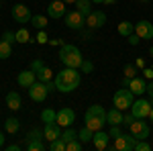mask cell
I'll list each match as a JSON object with an SVG mask.
<instances>
[{
  "label": "cell",
  "instance_id": "13",
  "mask_svg": "<svg viewBox=\"0 0 153 151\" xmlns=\"http://www.w3.org/2000/svg\"><path fill=\"white\" fill-rule=\"evenodd\" d=\"M65 2L63 0H51L47 6V16L49 19H61V16H65Z\"/></svg>",
  "mask_w": 153,
  "mask_h": 151
},
{
  "label": "cell",
  "instance_id": "50",
  "mask_svg": "<svg viewBox=\"0 0 153 151\" xmlns=\"http://www.w3.org/2000/svg\"><path fill=\"white\" fill-rule=\"evenodd\" d=\"M4 141H6V137H4V133H2V131H0V149H2V147H4Z\"/></svg>",
  "mask_w": 153,
  "mask_h": 151
},
{
  "label": "cell",
  "instance_id": "31",
  "mask_svg": "<svg viewBox=\"0 0 153 151\" xmlns=\"http://www.w3.org/2000/svg\"><path fill=\"white\" fill-rule=\"evenodd\" d=\"M14 35H16V43H29V41H31V35H29V31H27L25 27L19 29Z\"/></svg>",
  "mask_w": 153,
  "mask_h": 151
},
{
  "label": "cell",
  "instance_id": "12",
  "mask_svg": "<svg viewBox=\"0 0 153 151\" xmlns=\"http://www.w3.org/2000/svg\"><path fill=\"white\" fill-rule=\"evenodd\" d=\"M55 121H57V125H61V127H71L74 121H76V112H74L71 108H68V106H63V108L57 110Z\"/></svg>",
  "mask_w": 153,
  "mask_h": 151
},
{
  "label": "cell",
  "instance_id": "32",
  "mask_svg": "<svg viewBox=\"0 0 153 151\" xmlns=\"http://www.w3.org/2000/svg\"><path fill=\"white\" fill-rule=\"evenodd\" d=\"M65 145H68V143L61 139V137L55 139V141H49V149L51 151H65Z\"/></svg>",
  "mask_w": 153,
  "mask_h": 151
},
{
  "label": "cell",
  "instance_id": "30",
  "mask_svg": "<svg viewBox=\"0 0 153 151\" xmlns=\"http://www.w3.org/2000/svg\"><path fill=\"white\" fill-rule=\"evenodd\" d=\"M61 139L65 141V143L71 141V139H78V131H76L74 127H65V131L61 133Z\"/></svg>",
  "mask_w": 153,
  "mask_h": 151
},
{
  "label": "cell",
  "instance_id": "8",
  "mask_svg": "<svg viewBox=\"0 0 153 151\" xmlns=\"http://www.w3.org/2000/svg\"><path fill=\"white\" fill-rule=\"evenodd\" d=\"M27 90H29V96H31V100H33V102H43V100L47 98V94H49L47 84H45V82H41V80H37L35 84H33V86H29Z\"/></svg>",
  "mask_w": 153,
  "mask_h": 151
},
{
  "label": "cell",
  "instance_id": "57",
  "mask_svg": "<svg viewBox=\"0 0 153 151\" xmlns=\"http://www.w3.org/2000/svg\"><path fill=\"white\" fill-rule=\"evenodd\" d=\"M141 2H149V0H141Z\"/></svg>",
  "mask_w": 153,
  "mask_h": 151
},
{
  "label": "cell",
  "instance_id": "42",
  "mask_svg": "<svg viewBox=\"0 0 153 151\" xmlns=\"http://www.w3.org/2000/svg\"><path fill=\"white\" fill-rule=\"evenodd\" d=\"M108 135L117 139L118 135H120V129H118V125H110V131H108Z\"/></svg>",
  "mask_w": 153,
  "mask_h": 151
},
{
  "label": "cell",
  "instance_id": "45",
  "mask_svg": "<svg viewBox=\"0 0 153 151\" xmlns=\"http://www.w3.org/2000/svg\"><path fill=\"white\" fill-rule=\"evenodd\" d=\"M131 80H133V78H125V76H123V80H120V86H123V88H129Z\"/></svg>",
  "mask_w": 153,
  "mask_h": 151
},
{
  "label": "cell",
  "instance_id": "40",
  "mask_svg": "<svg viewBox=\"0 0 153 151\" xmlns=\"http://www.w3.org/2000/svg\"><path fill=\"white\" fill-rule=\"evenodd\" d=\"M127 41H129V45H137V43L141 41V37L137 35V33H131V35L127 37Z\"/></svg>",
  "mask_w": 153,
  "mask_h": 151
},
{
  "label": "cell",
  "instance_id": "3",
  "mask_svg": "<svg viewBox=\"0 0 153 151\" xmlns=\"http://www.w3.org/2000/svg\"><path fill=\"white\" fill-rule=\"evenodd\" d=\"M104 123H106L104 106L92 104L88 110H86V115H84V125H86L88 129H92V131H100V129H104Z\"/></svg>",
  "mask_w": 153,
  "mask_h": 151
},
{
  "label": "cell",
  "instance_id": "24",
  "mask_svg": "<svg viewBox=\"0 0 153 151\" xmlns=\"http://www.w3.org/2000/svg\"><path fill=\"white\" fill-rule=\"evenodd\" d=\"M92 137H94V131H92V129H88L86 125H84L82 131H78V139L82 141L84 145H88V143L92 141Z\"/></svg>",
  "mask_w": 153,
  "mask_h": 151
},
{
  "label": "cell",
  "instance_id": "47",
  "mask_svg": "<svg viewBox=\"0 0 153 151\" xmlns=\"http://www.w3.org/2000/svg\"><path fill=\"white\" fill-rule=\"evenodd\" d=\"M147 94H149V98L153 100V80L149 82V84H147Z\"/></svg>",
  "mask_w": 153,
  "mask_h": 151
},
{
  "label": "cell",
  "instance_id": "55",
  "mask_svg": "<svg viewBox=\"0 0 153 151\" xmlns=\"http://www.w3.org/2000/svg\"><path fill=\"white\" fill-rule=\"evenodd\" d=\"M65 4H76V0H63Z\"/></svg>",
  "mask_w": 153,
  "mask_h": 151
},
{
  "label": "cell",
  "instance_id": "48",
  "mask_svg": "<svg viewBox=\"0 0 153 151\" xmlns=\"http://www.w3.org/2000/svg\"><path fill=\"white\" fill-rule=\"evenodd\" d=\"M49 45H63V43H61V39H49Z\"/></svg>",
  "mask_w": 153,
  "mask_h": 151
},
{
  "label": "cell",
  "instance_id": "18",
  "mask_svg": "<svg viewBox=\"0 0 153 151\" xmlns=\"http://www.w3.org/2000/svg\"><path fill=\"white\" fill-rule=\"evenodd\" d=\"M129 88H131V92L135 94V96H141V94L147 92V82L143 80V78H139V76H135V78L131 80Z\"/></svg>",
  "mask_w": 153,
  "mask_h": 151
},
{
  "label": "cell",
  "instance_id": "20",
  "mask_svg": "<svg viewBox=\"0 0 153 151\" xmlns=\"http://www.w3.org/2000/svg\"><path fill=\"white\" fill-rule=\"evenodd\" d=\"M19 129H21V121H19V118L8 116V118L4 121V131H6L8 135H16V133H19Z\"/></svg>",
  "mask_w": 153,
  "mask_h": 151
},
{
  "label": "cell",
  "instance_id": "5",
  "mask_svg": "<svg viewBox=\"0 0 153 151\" xmlns=\"http://www.w3.org/2000/svg\"><path fill=\"white\" fill-rule=\"evenodd\" d=\"M65 27L71 29V31H82L84 27H86V16H84L78 8L68 12V14H65Z\"/></svg>",
  "mask_w": 153,
  "mask_h": 151
},
{
  "label": "cell",
  "instance_id": "35",
  "mask_svg": "<svg viewBox=\"0 0 153 151\" xmlns=\"http://www.w3.org/2000/svg\"><path fill=\"white\" fill-rule=\"evenodd\" d=\"M135 151H151V145L145 139H137V145H135Z\"/></svg>",
  "mask_w": 153,
  "mask_h": 151
},
{
  "label": "cell",
  "instance_id": "23",
  "mask_svg": "<svg viewBox=\"0 0 153 151\" xmlns=\"http://www.w3.org/2000/svg\"><path fill=\"white\" fill-rule=\"evenodd\" d=\"M25 149H29V151H43L45 149V143L41 139H29V141H25Z\"/></svg>",
  "mask_w": 153,
  "mask_h": 151
},
{
  "label": "cell",
  "instance_id": "1",
  "mask_svg": "<svg viewBox=\"0 0 153 151\" xmlns=\"http://www.w3.org/2000/svg\"><path fill=\"white\" fill-rule=\"evenodd\" d=\"M80 82H82L80 71L76 70V68H65V70H61L55 76V88H57L59 92L68 94V92H74L80 86Z\"/></svg>",
  "mask_w": 153,
  "mask_h": 151
},
{
  "label": "cell",
  "instance_id": "38",
  "mask_svg": "<svg viewBox=\"0 0 153 151\" xmlns=\"http://www.w3.org/2000/svg\"><path fill=\"white\" fill-rule=\"evenodd\" d=\"M2 39H4V41H6V43H16V35H14V33H12V31H4V35H2Z\"/></svg>",
  "mask_w": 153,
  "mask_h": 151
},
{
  "label": "cell",
  "instance_id": "37",
  "mask_svg": "<svg viewBox=\"0 0 153 151\" xmlns=\"http://www.w3.org/2000/svg\"><path fill=\"white\" fill-rule=\"evenodd\" d=\"M29 139H43V131H39V129L29 131V135L25 137V141H29Z\"/></svg>",
  "mask_w": 153,
  "mask_h": 151
},
{
  "label": "cell",
  "instance_id": "49",
  "mask_svg": "<svg viewBox=\"0 0 153 151\" xmlns=\"http://www.w3.org/2000/svg\"><path fill=\"white\" fill-rule=\"evenodd\" d=\"M135 65H137V70H143V68H145V61H143V59H137Z\"/></svg>",
  "mask_w": 153,
  "mask_h": 151
},
{
  "label": "cell",
  "instance_id": "41",
  "mask_svg": "<svg viewBox=\"0 0 153 151\" xmlns=\"http://www.w3.org/2000/svg\"><path fill=\"white\" fill-rule=\"evenodd\" d=\"M43 65H45L43 59H33V61H31V70H33V71H37L39 68H43Z\"/></svg>",
  "mask_w": 153,
  "mask_h": 151
},
{
  "label": "cell",
  "instance_id": "44",
  "mask_svg": "<svg viewBox=\"0 0 153 151\" xmlns=\"http://www.w3.org/2000/svg\"><path fill=\"white\" fill-rule=\"evenodd\" d=\"M143 74L147 80H153V68H143Z\"/></svg>",
  "mask_w": 153,
  "mask_h": 151
},
{
  "label": "cell",
  "instance_id": "34",
  "mask_svg": "<svg viewBox=\"0 0 153 151\" xmlns=\"http://www.w3.org/2000/svg\"><path fill=\"white\" fill-rule=\"evenodd\" d=\"M123 76H125V78H135V76H137V65H135V63H127V65L123 68Z\"/></svg>",
  "mask_w": 153,
  "mask_h": 151
},
{
  "label": "cell",
  "instance_id": "15",
  "mask_svg": "<svg viewBox=\"0 0 153 151\" xmlns=\"http://www.w3.org/2000/svg\"><path fill=\"white\" fill-rule=\"evenodd\" d=\"M16 82H19L21 88H29V86H33V84L37 82V74L33 70H23L19 76H16Z\"/></svg>",
  "mask_w": 153,
  "mask_h": 151
},
{
  "label": "cell",
  "instance_id": "29",
  "mask_svg": "<svg viewBox=\"0 0 153 151\" xmlns=\"http://www.w3.org/2000/svg\"><path fill=\"white\" fill-rule=\"evenodd\" d=\"M10 55H12V45L2 39L0 41V59H8Z\"/></svg>",
  "mask_w": 153,
  "mask_h": 151
},
{
  "label": "cell",
  "instance_id": "4",
  "mask_svg": "<svg viewBox=\"0 0 153 151\" xmlns=\"http://www.w3.org/2000/svg\"><path fill=\"white\" fill-rule=\"evenodd\" d=\"M133 102H135V94L131 92V88H123V86H120V90H117L114 96H112V104L117 106L118 110L131 108Z\"/></svg>",
  "mask_w": 153,
  "mask_h": 151
},
{
  "label": "cell",
  "instance_id": "46",
  "mask_svg": "<svg viewBox=\"0 0 153 151\" xmlns=\"http://www.w3.org/2000/svg\"><path fill=\"white\" fill-rule=\"evenodd\" d=\"M19 149H23V145H16V143H12V145H8V147H6V151H19Z\"/></svg>",
  "mask_w": 153,
  "mask_h": 151
},
{
  "label": "cell",
  "instance_id": "6",
  "mask_svg": "<svg viewBox=\"0 0 153 151\" xmlns=\"http://www.w3.org/2000/svg\"><path fill=\"white\" fill-rule=\"evenodd\" d=\"M151 100H145V98H137L133 104H131V112L135 118H147L151 112Z\"/></svg>",
  "mask_w": 153,
  "mask_h": 151
},
{
  "label": "cell",
  "instance_id": "14",
  "mask_svg": "<svg viewBox=\"0 0 153 151\" xmlns=\"http://www.w3.org/2000/svg\"><path fill=\"white\" fill-rule=\"evenodd\" d=\"M43 137L47 141H55L61 137V125L57 123H45L43 125Z\"/></svg>",
  "mask_w": 153,
  "mask_h": 151
},
{
  "label": "cell",
  "instance_id": "53",
  "mask_svg": "<svg viewBox=\"0 0 153 151\" xmlns=\"http://www.w3.org/2000/svg\"><path fill=\"white\" fill-rule=\"evenodd\" d=\"M147 118H149V121L153 123V106H151V112H149V116H147Z\"/></svg>",
  "mask_w": 153,
  "mask_h": 151
},
{
  "label": "cell",
  "instance_id": "9",
  "mask_svg": "<svg viewBox=\"0 0 153 151\" xmlns=\"http://www.w3.org/2000/svg\"><path fill=\"white\" fill-rule=\"evenodd\" d=\"M135 145H137V137L135 135L120 133L114 139V149H118V151H135Z\"/></svg>",
  "mask_w": 153,
  "mask_h": 151
},
{
  "label": "cell",
  "instance_id": "25",
  "mask_svg": "<svg viewBox=\"0 0 153 151\" xmlns=\"http://www.w3.org/2000/svg\"><path fill=\"white\" fill-rule=\"evenodd\" d=\"M118 33L123 37H129L131 33H135V25L129 23V21H123V23H118Z\"/></svg>",
  "mask_w": 153,
  "mask_h": 151
},
{
  "label": "cell",
  "instance_id": "22",
  "mask_svg": "<svg viewBox=\"0 0 153 151\" xmlns=\"http://www.w3.org/2000/svg\"><path fill=\"white\" fill-rule=\"evenodd\" d=\"M35 74H37V80H41V82H51V80H53V70L47 68V65L39 68Z\"/></svg>",
  "mask_w": 153,
  "mask_h": 151
},
{
  "label": "cell",
  "instance_id": "7",
  "mask_svg": "<svg viewBox=\"0 0 153 151\" xmlns=\"http://www.w3.org/2000/svg\"><path fill=\"white\" fill-rule=\"evenodd\" d=\"M10 14H12V19H14V23H21V25L31 23V19H33V14H31V10H29V6L23 4V2L14 4L12 10H10Z\"/></svg>",
  "mask_w": 153,
  "mask_h": 151
},
{
  "label": "cell",
  "instance_id": "36",
  "mask_svg": "<svg viewBox=\"0 0 153 151\" xmlns=\"http://www.w3.org/2000/svg\"><path fill=\"white\" fill-rule=\"evenodd\" d=\"M80 70H82L84 74H92V71H94V63H92L90 59H84L82 65H80Z\"/></svg>",
  "mask_w": 153,
  "mask_h": 151
},
{
  "label": "cell",
  "instance_id": "43",
  "mask_svg": "<svg viewBox=\"0 0 153 151\" xmlns=\"http://www.w3.org/2000/svg\"><path fill=\"white\" fill-rule=\"evenodd\" d=\"M133 121H135V116H133V112H131V115H125V118H123V125H127V127H129V125L133 123Z\"/></svg>",
  "mask_w": 153,
  "mask_h": 151
},
{
  "label": "cell",
  "instance_id": "10",
  "mask_svg": "<svg viewBox=\"0 0 153 151\" xmlns=\"http://www.w3.org/2000/svg\"><path fill=\"white\" fill-rule=\"evenodd\" d=\"M129 131H131V135H135L137 139H147L149 137V125L143 118H135L129 125Z\"/></svg>",
  "mask_w": 153,
  "mask_h": 151
},
{
  "label": "cell",
  "instance_id": "52",
  "mask_svg": "<svg viewBox=\"0 0 153 151\" xmlns=\"http://www.w3.org/2000/svg\"><path fill=\"white\" fill-rule=\"evenodd\" d=\"M92 4H104V0H92Z\"/></svg>",
  "mask_w": 153,
  "mask_h": 151
},
{
  "label": "cell",
  "instance_id": "27",
  "mask_svg": "<svg viewBox=\"0 0 153 151\" xmlns=\"http://www.w3.org/2000/svg\"><path fill=\"white\" fill-rule=\"evenodd\" d=\"M55 116H57V112H55L53 108H43V112H41V121H43V125H45V123H57Z\"/></svg>",
  "mask_w": 153,
  "mask_h": 151
},
{
  "label": "cell",
  "instance_id": "28",
  "mask_svg": "<svg viewBox=\"0 0 153 151\" xmlns=\"http://www.w3.org/2000/svg\"><path fill=\"white\" fill-rule=\"evenodd\" d=\"M90 4H92V0H76V6H78V10L82 12L84 16H88V14L92 12Z\"/></svg>",
  "mask_w": 153,
  "mask_h": 151
},
{
  "label": "cell",
  "instance_id": "56",
  "mask_svg": "<svg viewBox=\"0 0 153 151\" xmlns=\"http://www.w3.org/2000/svg\"><path fill=\"white\" fill-rule=\"evenodd\" d=\"M149 53H151V57H153V47H151V49H149Z\"/></svg>",
  "mask_w": 153,
  "mask_h": 151
},
{
  "label": "cell",
  "instance_id": "51",
  "mask_svg": "<svg viewBox=\"0 0 153 151\" xmlns=\"http://www.w3.org/2000/svg\"><path fill=\"white\" fill-rule=\"evenodd\" d=\"M82 39H84V41H90V39H92V33H84Z\"/></svg>",
  "mask_w": 153,
  "mask_h": 151
},
{
  "label": "cell",
  "instance_id": "21",
  "mask_svg": "<svg viewBox=\"0 0 153 151\" xmlns=\"http://www.w3.org/2000/svg\"><path fill=\"white\" fill-rule=\"evenodd\" d=\"M21 96H19V92H8L6 94V106L10 108V110H19L21 108Z\"/></svg>",
  "mask_w": 153,
  "mask_h": 151
},
{
  "label": "cell",
  "instance_id": "16",
  "mask_svg": "<svg viewBox=\"0 0 153 151\" xmlns=\"http://www.w3.org/2000/svg\"><path fill=\"white\" fill-rule=\"evenodd\" d=\"M135 33L141 39H153V23L149 21H139L135 25Z\"/></svg>",
  "mask_w": 153,
  "mask_h": 151
},
{
  "label": "cell",
  "instance_id": "26",
  "mask_svg": "<svg viewBox=\"0 0 153 151\" xmlns=\"http://www.w3.org/2000/svg\"><path fill=\"white\" fill-rule=\"evenodd\" d=\"M31 25L35 27L37 31H41V29L47 27V16H43V14H35V16L31 19Z\"/></svg>",
  "mask_w": 153,
  "mask_h": 151
},
{
  "label": "cell",
  "instance_id": "39",
  "mask_svg": "<svg viewBox=\"0 0 153 151\" xmlns=\"http://www.w3.org/2000/svg\"><path fill=\"white\" fill-rule=\"evenodd\" d=\"M37 43H49V37L45 33V29H41L39 33H37Z\"/></svg>",
  "mask_w": 153,
  "mask_h": 151
},
{
  "label": "cell",
  "instance_id": "33",
  "mask_svg": "<svg viewBox=\"0 0 153 151\" xmlns=\"http://www.w3.org/2000/svg\"><path fill=\"white\" fill-rule=\"evenodd\" d=\"M82 149H84V143L80 139H71L65 145V151H82Z\"/></svg>",
  "mask_w": 153,
  "mask_h": 151
},
{
  "label": "cell",
  "instance_id": "11",
  "mask_svg": "<svg viewBox=\"0 0 153 151\" xmlns=\"http://www.w3.org/2000/svg\"><path fill=\"white\" fill-rule=\"evenodd\" d=\"M104 23H106V14L102 10H92L86 16V25H88L90 31H96V29L104 27Z\"/></svg>",
  "mask_w": 153,
  "mask_h": 151
},
{
  "label": "cell",
  "instance_id": "17",
  "mask_svg": "<svg viewBox=\"0 0 153 151\" xmlns=\"http://www.w3.org/2000/svg\"><path fill=\"white\" fill-rule=\"evenodd\" d=\"M108 139H110V135L104 133L102 129L100 131H94V137H92V143H94V147L98 151H104L108 147Z\"/></svg>",
  "mask_w": 153,
  "mask_h": 151
},
{
  "label": "cell",
  "instance_id": "19",
  "mask_svg": "<svg viewBox=\"0 0 153 151\" xmlns=\"http://www.w3.org/2000/svg\"><path fill=\"white\" fill-rule=\"evenodd\" d=\"M123 118H125V115H123V110H118L117 106L106 110V123L108 125H123Z\"/></svg>",
  "mask_w": 153,
  "mask_h": 151
},
{
  "label": "cell",
  "instance_id": "2",
  "mask_svg": "<svg viewBox=\"0 0 153 151\" xmlns=\"http://www.w3.org/2000/svg\"><path fill=\"white\" fill-rule=\"evenodd\" d=\"M59 61L65 65V68H76V70H80V65H82V51L78 49L76 45H71V43H63L61 49H59Z\"/></svg>",
  "mask_w": 153,
  "mask_h": 151
},
{
  "label": "cell",
  "instance_id": "54",
  "mask_svg": "<svg viewBox=\"0 0 153 151\" xmlns=\"http://www.w3.org/2000/svg\"><path fill=\"white\" fill-rule=\"evenodd\" d=\"M117 0H104V4H114Z\"/></svg>",
  "mask_w": 153,
  "mask_h": 151
}]
</instances>
